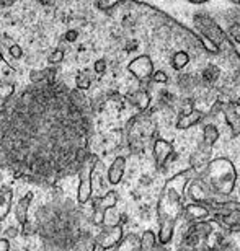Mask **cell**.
Segmentation results:
<instances>
[{"label":"cell","instance_id":"cell-16","mask_svg":"<svg viewBox=\"0 0 240 251\" xmlns=\"http://www.w3.org/2000/svg\"><path fill=\"white\" fill-rule=\"evenodd\" d=\"M157 247H162L157 240V233L154 232V230H146V232L141 235V238H139V248L149 251Z\"/></svg>","mask_w":240,"mask_h":251},{"label":"cell","instance_id":"cell-6","mask_svg":"<svg viewBox=\"0 0 240 251\" xmlns=\"http://www.w3.org/2000/svg\"><path fill=\"white\" fill-rule=\"evenodd\" d=\"M128 70L134 78L139 80V82H149L156 69H154L152 57L147 56V54H142V56L134 57L133 61L128 64Z\"/></svg>","mask_w":240,"mask_h":251},{"label":"cell","instance_id":"cell-14","mask_svg":"<svg viewBox=\"0 0 240 251\" xmlns=\"http://www.w3.org/2000/svg\"><path fill=\"white\" fill-rule=\"evenodd\" d=\"M33 198H34V194L31 191H28V193L20 199L17 207H15V217H17L18 224H25L28 220V209L33 202Z\"/></svg>","mask_w":240,"mask_h":251},{"label":"cell","instance_id":"cell-22","mask_svg":"<svg viewBox=\"0 0 240 251\" xmlns=\"http://www.w3.org/2000/svg\"><path fill=\"white\" fill-rule=\"evenodd\" d=\"M76 85L79 90H88L90 87H92V80H90L87 75L80 74L76 77Z\"/></svg>","mask_w":240,"mask_h":251},{"label":"cell","instance_id":"cell-17","mask_svg":"<svg viewBox=\"0 0 240 251\" xmlns=\"http://www.w3.org/2000/svg\"><path fill=\"white\" fill-rule=\"evenodd\" d=\"M219 77H221V69L217 65H208L201 74V83L208 85V87H213L219 80Z\"/></svg>","mask_w":240,"mask_h":251},{"label":"cell","instance_id":"cell-9","mask_svg":"<svg viewBox=\"0 0 240 251\" xmlns=\"http://www.w3.org/2000/svg\"><path fill=\"white\" fill-rule=\"evenodd\" d=\"M175 152L173 150V145L165 139H156L154 140V145H152V155H154V160H156V165L159 170H163L167 167V163L170 162V157L172 153Z\"/></svg>","mask_w":240,"mask_h":251},{"label":"cell","instance_id":"cell-35","mask_svg":"<svg viewBox=\"0 0 240 251\" xmlns=\"http://www.w3.org/2000/svg\"><path fill=\"white\" fill-rule=\"evenodd\" d=\"M0 62H2V52H0Z\"/></svg>","mask_w":240,"mask_h":251},{"label":"cell","instance_id":"cell-13","mask_svg":"<svg viewBox=\"0 0 240 251\" xmlns=\"http://www.w3.org/2000/svg\"><path fill=\"white\" fill-rule=\"evenodd\" d=\"M177 85L183 93L189 95V93H193L199 85H201V80L193 74H182V75H178Z\"/></svg>","mask_w":240,"mask_h":251},{"label":"cell","instance_id":"cell-7","mask_svg":"<svg viewBox=\"0 0 240 251\" xmlns=\"http://www.w3.org/2000/svg\"><path fill=\"white\" fill-rule=\"evenodd\" d=\"M118 204V193L116 191H108L103 198H98L93 201V224L95 225H103L105 212L109 207H114Z\"/></svg>","mask_w":240,"mask_h":251},{"label":"cell","instance_id":"cell-25","mask_svg":"<svg viewBox=\"0 0 240 251\" xmlns=\"http://www.w3.org/2000/svg\"><path fill=\"white\" fill-rule=\"evenodd\" d=\"M227 44L231 46L232 52L236 54L237 57H240V41H239V39L232 38V36H229V34H227Z\"/></svg>","mask_w":240,"mask_h":251},{"label":"cell","instance_id":"cell-24","mask_svg":"<svg viewBox=\"0 0 240 251\" xmlns=\"http://www.w3.org/2000/svg\"><path fill=\"white\" fill-rule=\"evenodd\" d=\"M49 64H59L64 61V51L62 49H56V51H53L51 54H49L48 57Z\"/></svg>","mask_w":240,"mask_h":251},{"label":"cell","instance_id":"cell-10","mask_svg":"<svg viewBox=\"0 0 240 251\" xmlns=\"http://www.w3.org/2000/svg\"><path fill=\"white\" fill-rule=\"evenodd\" d=\"M124 172H126V158L124 157H116L113 160V163L109 165L108 168V183L111 186H116L123 181V176H124Z\"/></svg>","mask_w":240,"mask_h":251},{"label":"cell","instance_id":"cell-26","mask_svg":"<svg viewBox=\"0 0 240 251\" xmlns=\"http://www.w3.org/2000/svg\"><path fill=\"white\" fill-rule=\"evenodd\" d=\"M71 100L74 101V104H76V108H79L80 104L83 103V93H82V90H77V92H72V93H71Z\"/></svg>","mask_w":240,"mask_h":251},{"label":"cell","instance_id":"cell-33","mask_svg":"<svg viewBox=\"0 0 240 251\" xmlns=\"http://www.w3.org/2000/svg\"><path fill=\"white\" fill-rule=\"evenodd\" d=\"M231 3H234V5H237V7H240V0H229Z\"/></svg>","mask_w":240,"mask_h":251},{"label":"cell","instance_id":"cell-32","mask_svg":"<svg viewBox=\"0 0 240 251\" xmlns=\"http://www.w3.org/2000/svg\"><path fill=\"white\" fill-rule=\"evenodd\" d=\"M187 2L191 5H204V3H209L211 0H187Z\"/></svg>","mask_w":240,"mask_h":251},{"label":"cell","instance_id":"cell-4","mask_svg":"<svg viewBox=\"0 0 240 251\" xmlns=\"http://www.w3.org/2000/svg\"><path fill=\"white\" fill-rule=\"evenodd\" d=\"M98 160L97 157H85V160L80 163V170H79V189H77V201L80 204H87L90 199H92L93 194V181H92V175H93V168L95 163Z\"/></svg>","mask_w":240,"mask_h":251},{"label":"cell","instance_id":"cell-20","mask_svg":"<svg viewBox=\"0 0 240 251\" xmlns=\"http://www.w3.org/2000/svg\"><path fill=\"white\" fill-rule=\"evenodd\" d=\"M116 248H121V250H133V248H139V237L134 233H129L126 238L123 237V240L119 242V245Z\"/></svg>","mask_w":240,"mask_h":251},{"label":"cell","instance_id":"cell-27","mask_svg":"<svg viewBox=\"0 0 240 251\" xmlns=\"http://www.w3.org/2000/svg\"><path fill=\"white\" fill-rule=\"evenodd\" d=\"M93 70L97 74H105L107 72V61H105V59H98V61H95Z\"/></svg>","mask_w":240,"mask_h":251},{"label":"cell","instance_id":"cell-19","mask_svg":"<svg viewBox=\"0 0 240 251\" xmlns=\"http://www.w3.org/2000/svg\"><path fill=\"white\" fill-rule=\"evenodd\" d=\"M189 62H191V56L187 51H177L172 56V65L175 70H183Z\"/></svg>","mask_w":240,"mask_h":251},{"label":"cell","instance_id":"cell-29","mask_svg":"<svg viewBox=\"0 0 240 251\" xmlns=\"http://www.w3.org/2000/svg\"><path fill=\"white\" fill-rule=\"evenodd\" d=\"M18 233H20V230H18L17 227H8V228L3 232V238H7V240H10V238H17V237H18Z\"/></svg>","mask_w":240,"mask_h":251},{"label":"cell","instance_id":"cell-2","mask_svg":"<svg viewBox=\"0 0 240 251\" xmlns=\"http://www.w3.org/2000/svg\"><path fill=\"white\" fill-rule=\"evenodd\" d=\"M198 176L204 179L214 194L227 198L234 193L237 184V168L232 163L231 158L227 157H217L213 160H208V163L201 168Z\"/></svg>","mask_w":240,"mask_h":251},{"label":"cell","instance_id":"cell-11","mask_svg":"<svg viewBox=\"0 0 240 251\" xmlns=\"http://www.w3.org/2000/svg\"><path fill=\"white\" fill-rule=\"evenodd\" d=\"M203 118H204V113L199 111L196 108H193L191 111H188V113H180L175 126H177L178 130H187L189 127H193V126H196L198 123H201Z\"/></svg>","mask_w":240,"mask_h":251},{"label":"cell","instance_id":"cell-21","mask_svg":"<svg viewBox=\"0 0 240 251\" xmlns=\"http://www.w3.org/2000/svg\"><path fill=\"white\" fill-rule=\"evenodd\" d=\"M15 93V83L0 82V100H7Z\"/></svg>","mask_w":240,"mask_h":251},{"label":"cell","instance_id":"cell-5","mask_svg":"<svg viewBox=\"0 0 240 251\" xmlns=\"http://www.w3.org/2000/svg\"><path fill=\"white\" fill-rule=\"evenodd\" d=\"M124 237V230L121 224H114V225H107L97 237V245L93 248L98 250H109V248H116L119 242Z\"/></svg>","mask_w":240,"mask_h":251},{"label":"cell","instance_id":"cell-30","mask_svg":"<svg viewBox=\"0 0 240 251\" xmlns=\"http://www.w3.org/2000/svg\"><path fill=\"white\" fill-rule=\"evenodd\" d=\"M77 38H79V33L76 31V29H69V31L66 33V39H67V43H74Z\"/></svg>","mask_w":240,"mask_h":251},{"label":"cell","instance_id":"cell-15","mask_svg":"<svg viewBox=\"0 0 240 251\" xmlns=\"http://www.w3.org/2000/svg\"><path fill=\"white\" fill-rule=\"evenodd\" d=\"M12 198H13L12 188L3 186L0 189V222L5 220V217H7L10 212V209H12Z\"/></svg>","mask_w":240,"mask_h":251},{"label":"cell","instance_id":"cell-31","mask_svg":"<svg viewBox=\"0 0 240 251\" xmlns=\"http://www.w3.org/2000/svg\"><path fill=\"white\" fill-rule=\"evenodd\" d=\"M10 248V243L7 238H0V251H7Z\"/></svg>","mask_w":240,"mask_h":251},{"label":"cell","instance_id":"cell-18","mask_svg":"<svg viewBox=\"0 0 240 251\" xmlns=\"http://www.w3.org/2000/svg\"><path fill=\"white\" fill-rule=\"evenodd\" d=\"M219 137H221V132H219V127L216 124H213V123L204 124L201 140H204V142L209 145H214L219 140Z\"/></svg>","mask_w":240,"mask_h":251},{"label":"cell","instance_id":"cell-12","mask_svg":"<svg viewBox=\"0 0 240 251\" xmlns=\"http://www.w3.org/2000/svg\"><path fill=\"white\" fill-rule=\"evenodd\" d=\"M128 101L133 104V106H136L139 111H147L149 106H151V95L146 90H136V92H131L126 95Z\"/></svg>","mask_w":240,"mask_h":251},{"label":"cell","instance_id":"cell-3","mask_svg":"<svg viewBox=\"0 0 240 251\" xmlns=\"http://www.w3.org/2000/svg\"><path fill=\"white\" fill-rule=\"evenodd\" d=\"M193 25L198 29L199 34L213 41L216 46L221 48L222 44H227V33L219 26L216 20H213L206 13H196L193 17Z\"/></svg>","mask_w":240,"mask_h":251},{"label":"cell","instance_id":"cell-8","mask_svg":"<svg viewBox=\"0 0 240 251\" xmlns=\"http://www.w3.org/2000/svg\"><path fill=\"white\" fill-rule=\"evenodd\" d=\"M209 217H211V210H209L208 205L189 201L188 204L183 205L182 217L180 219L187 220V222H189V224H196V222H201V220H206Z\"/></svg>","mask_w":240,"mask_h":251},{"label":"cell","instance_id":"cell-34","mask_svg":"<svg viewBox=\"0 0 240 251\" xmlns=\"http://www.w3.org/2000/svg\"><path fill=\"white\" fill-rule=\"evenodd\" d=\"M234 103H236V106H237V108H240V97H239V98H237V100H236V101H234Z\"/></svg>","mask_w":240,"mask_h":251},{"label":"cell","instance_id":"cell-28","mask_svg":"<svg viewBox=\"0 0 240 251\" xmlns=\"http://www.w3.org/2000/svg\"><path fill=\"white\" fill-rule=\"evenodd\" d=\"M8 51H10V56L15 57V59H20L23 56V51H22V48H20L18 44H12V46L8 48Z\"/></svg>","mask_w":240,"mask_h":251},{"label":"cell","instance_id":"cell-1","mask_svg":"<svg viewBox=\"0 0 240 251\" xmlns=\"http://www.w3.org/2000/svg\"><path fill=\"white\" fill-rule=\"evenodd\" d=\"M193 172H180L165 181L157 199V220H159V243L165 247L173 240L177 225L182 217L185 205V188Z\"/></svg>","mask_w":240,"mask_h":251},{"label":"cell","instance_id":"cell-23","mask_svg":"<svg viewBox=\"0 0 240 251\" xmlns=\"http://www.w3.org/2000/svg\"><path fill=\"white\" fill-rule=\"evenodd\" d=\"M151 80L154 83H167L168 77H167V74H165V70H154Z\"/></svg>","mask_w":240,"mask_h":251}]
</instances>
